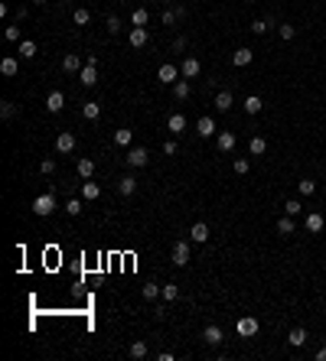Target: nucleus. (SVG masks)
<instances>
[{
    "instance_id": "obj_37",
    "label": "nucleus",
    "mask_w": 326,
    "mask_h": 361,
    "mask_svg": "<svg viewBox=\"0 0 326 361\" xmlns=\"http://www.w3.org/2000/svg\"><path fill=\"white\" fill-rule=\"evenodd\" d=\"M72 20H75V26H85V23L91 20V13H88V10H85V7H78L75 13H72Z\"/></svg>"
},
{
    "instance_id": "obj_15",
    "label": "nucleus",
    "mask_w": 326,
    "mask_h": 361,
    "mask_svg": "<svg viewBox=\"0 0 326 361\" xmlns=\"http://www.w3.org/2000/svg\"><path fill=\"white\" fill-rule=\"evenodd\" d=\"M170 88H173V98H176V101H186L189 91H193V88H189V78H180V82H173Z\"/></svg>"
},
{
    "instance_id": "obj_38",
    "label": "nucleus",
    "mask_w": 326,
    "mask_h": 361,
    "mask_svg": "<svg viewBox=\"0 0 326 361\" xmlns=\"http://www.w3.org/2000/svg\"><path fill=\"white\" fill-rule=\"evenodd\" d=\"M20 55H23V59H33V55H36V42L23 39V42H20Z\"/></svg>"
},
{
    "instance_id": "obj_10",
    "label": "nucleus",
    "mask_w": 326,
    "mask_h": 361,
    "mask_svg": "<svg viewBox=\"0 0 326 361\" xmlns=\"http://www.w3.org/2000/svg\"><path fill=\"white\" fill-rule=\"evenodd\" d=\"M147 39H150V33H147V26H134V29H131V36H127V42H131L134 49L147 46Z\"/></svg>"
},
{
    "instance_id": "obj_21",
    "label": "nucleus",
    "mask_w": 326,
    "mask_h": 361,
    "mask_svg": "<svg viewBox=\"0 0 326 361\" xmlns=\"http://www.w3.org/2000/svg\"><path fill=\"white\" fill-rule=\"evenodd\" d=\"M118 192H121V195H134V192H137V179H134V176H124V179H121V182H118Z\"/></svg>"
},
{
    "instance_id": "obj_45",
    "label": "nucleus",
    "mask_w": 326,
    "mask_h": 361,
    "mask_svg": "<svg viewBox=\"0 0 326 361\" xmlns=\"http://www.w3.org/2000/svg\"><path fill=\"white\" fill-rule=\"evenodd\" d=\"M268 26H271L268 20H255L251 23V33H268Z\"/></svg>"
},
{
    "instance_id": "obj_13",
    "label": "nucleus",
    "mask_w": 326,
    "mask_h": 361,
    "mask_svg": "<svg viewBox=\"0 0 326 361\" xmlns=\"http://www.w3.org/2000/svg\"><path fill=\"white\" fill-rule=\"evenodd\" d=\"M212 104H215V111H219V114H225V111H232V104H235V98H232V91H219Z\"/></svg>"
},
{
    "instance_id": "obj_3",
    "label": "nucleus",
    "mask_w": 326,
    "mask_h": 361,
    "mask_svg": "<svg viewBox=\"0 0 326 361\" xmlns=\"http://www.w3.org/2000/svg\"><path fill=\"white\" fill-rule=\"evenodd\" d=\"M124 160H127V166H134V170H140V166H147V163H150V153H147L144 147H131Z\"/></svg>"
},
{
    "instance_id": "obj_11",
    "label": "nucleus",
    "mask_w": 326,
    "mask_h": 361,
    "mask_svg": "<svg viewBox=\"0 0 326 361\" xmlns=\"http://www.w3.org/2000/svg\"><path fill=\"white\" fill-rule=\"evenodd\" d=\"M215 143H219V150H225V153H232L235 150V143H238V137L232 134V130H222V134L215 137Z\"/></svg>"
},
{
    "instance_id": "obj_28",
    "label": "nucleus",
    "mask_w": 326,
    "mask_h": 361,
    "mask_svg": "<svg viewBox=\"0 0 326 361\" xmlns=\"http://www.w3.org/2000/svg\"><path fill=\"white\" fill-rule=\"evenodd\" d=\"M167 127L173 130V134H183V130H186V117H183V114H170Z\"/></svg>"
},
{
    "instance_id": "obj_9",
    "label": "nucleus",
    "mask_w": 326,
    "mask_h": 361,
    "mask_svg": "<svg viewBox=\"0 0 326 361\" xmlns=\"http://www.w3.org/2000/svg\"><path fill=\"white\" fill-rule=\"evenodd\" d=\"M199 72H202L199 59H193V55H189V59H183V65H180V75H183V78H196Z\"/></svg>"
},
{
    "instance_id": "obj_46",
    "label": "nucleus",
    "mask_w": 326,
    "mask_h": 361,
    "mask_svg": "<svg viewBox=\"0 0 326 361\" xmlns=\"http://www.w3.org/2000/svg\"><path fill=\"white\" fill-rule=\"evenodd\" d=\"M3 36H7L10 42H16V39H20V26H7V29H3Z\"/></svg>"
},
{
    "instance_id": "obj_48",
    "label": "nucleus",
    "mask_w": 326,
    "mask_h": 361,
    "mask_svg": "<svg viewBox=\"0 0 326 361\" xmlns=\"http://www.w3.org/2000/svg\"><path fill=\"white\" fill-rule=\"evenodd\" d=\"M183 49H186V36H176L173 39V52H183Z\"/></svg>"
},
{
    "instance_id": "obj_29",
    "label": "nucleus",
    "mask_w": 326,
    "mask_h": 361,
    "mask_svg": "<svg viewBox=\"0 0 326 361\" xmlns=\"http://www.w3.org/2000/svg\"><path fill=\"white\" fill-rule=\"evenodd\" d=\"M300 211H304V205H300V198H287V202H284V215H291V218H297Z\"/></svg>"
},
{
    "instance_id": "obj_52",
    "label": "nucleus",
    "mask_w": 326,
    "mask_h": 361,
    "mask_svg": "<svg viewBox=\"0 0 326 361\" xmlns=\"http://www.w3.org/2000/svg\"><path fill=\"white\" fill-rule=\"evenodd\" d=\"M36 3H49V0H36Z\"/></svg>"
},
{
    "instance_id": "obj_27",
    "label": "nucleus",
    "mask_w": 326,
    "mask_h": 361,
    "mask_svg": "<svg viewBox=\"0 0 326 361\" xmlns=\"http://www.w3.org/2000/svg\"><path fill=\"white\" fill-rule=\"evenodd\" d=\"M114 143H118V147H131V143H134V134H131L127 127L114 130Z\"/></svg>"
},
{
    "instance_id": "obj_35",
    "label": "nucleus",
    "mask_w": 326,
    "mask_h": 361,
    "mask_svg": "<svg viewBox=\"0 0 326 361\" xmlns=\"http://www.w3.org/2000/svg\"><path fill=\"white\" fill-rule=\"evenodd\" d=\"M297 192H300V195H313V192H317V182H313V179H300Z\"/></svg>"
},
{
    "instance_id": "obj_32",
    "label": "nucleus",
    "mask_w": 326,
    "mask_h": 361,
    "mask_svg": "<svg viewBox=\"0 0 326 361\" xmlns=\"http://www.w3.org/2000/svg\"><path fill=\"white\" fill-rule=\"evenodd\" d=\"M160 296H163L167 303H176V300H180V290H176V283H167L163 290H160Z\"/></svg>"
},
{
    "instance_id": "obj_30",
    "label": "nucleus",
    "mask_w": 326,
    "mask_h": 361,
    "mask_svg": "<svg viewBox=\"0 0 326 361\" xmlns=\"http://www.w3.org/2000/svg\"><path fill=\"white\" fill-rule=\"evenodd\" d=\"M131 23H134V26H147V23H150V13H147L144 7H137V10L131 13Z\"/></svg>"
},
{
    "instance_id": "obj_26",
    "label": "nucleus",
    "mask_w": 326,
    "mask_h": 361,
    "mask_svg": "<svg viewBox=\"0 0 326 361\" xmlns=\"http://www.w3.org/2000/svg\"><path fill=\"white\" fill-rule=\"evenodd\" d=\"M98 195H101V185H98V182H82V198H88V202H95Z\"/></svg>"
},
{
    "instance_id": "obj_34",
    "label": "nucleus",
    "mask_w": 326,
    "mask_h": 361,
    "mask_svg": "<svg viewBox=\"0 0 326 361\" xmlns=\"http://www.w3.org/2000/svg\"><path fill=\"white\" fill-rule=\"evenodd\" d=\"M278 234H294V218H291V215L278 218Z\"/></svg>"
},
{
    "instance_id": "obj_17",
    "label": "nucleus",
    "mask_w": 326,
    "mask_h": 361,
    "mask_svg": "<svg viewBox=\"0 0 326 361\" xmlns=\"http://www.w3.org/2000/svg\"><path fill=\"white\" fill-rule=\"evenodd\" d=\"M251 59H255V52H251V49H235V55H232V62H235L238 68H245V65H251Z\"/></svg>"
},
{
    "instance_id": "obj_41",
    "label": "nucleus",
    "mask_w": 326,
    "mask_h": 361,
    "mask_svg": "<svg viewBox=\"0 0 326 361\" xmlns=\"http://www.w3.org/2000/svg\"><path fill=\"white\" fill-rule=\"evenodd\" d=\"M39 173H42V176H52V173H56V160H42Z\"/></svg>"
},
{
    "instance_id": "obj_18",
    "label": "nucleus",
    "mask_w": 326,
    "mask_h": 361,
    "mask_svg": "<svg viewBox=\"0 0 326 361\" xmlns=\"http://www.w3.org/2000/svg\"><path fill=\"white\" fill-rule=\"evenodd\" d=\"M82 117L85 121H98V117H101V104L98 101H85L82 104Z\"/></svg>"
},
{
    "instance_id": "obj_4",
    "label": "nucleus",
    "mask_w": 326,
    "mask_h": 361,
    "mask_svg": "<svg viewBox=\"0 0 326 361\" xmlns=\"http://www.w3.org/2000/svg\"><path fill=\"white\" fill-rule=\"evenodd\" d=\"M157 78H160L163 85H173V82H180L183 75H180V68H176L173 62H163V65L157 68Z\"/></svg>"
},
{
    "instance_id": "obj_47",
    "label": "nucleus",
    "mask_w": 326,
    "mask_h": 361,
    "mask_svg": "<svg viewBox=\"0 0 326 361\" xmlns=\"http://www.w3.org/2000/svg\"><path fill=\"white\" fill-rule=\"evenodd\" d=\"M248 170H251V163H248V160H235V173H238V176H245Z\"/></svg>"
},
{
    "instance_id": "obj_20",
    "label": "nucleus",
    "mask_w": 326,
    "mask_h": 361,
    "mask_svg": "<svg viewBox=\"0 0 326 361\" xmlns=\"http://www.w3.org/2000/svg\"><path fill=\"white\" fill-rule=\"evenodd\" d=\"M16 72H20V62H16V59H10V55H7V59L0 62V75H7V78H13Z\"/></svg>"
},
{
    "instance_id": "obj_36",
    "label": "nucleus",
    "mask_w": 326,
    "mask_h": 361,
    "mask_svg": "<svg viewBox=\"0 0 326 361\" xmlns=\"http://www.w3.org/2000/svg\"><path fill=\"white\" fill-rule=\"evenodd\" d=\"M147 355H150L147 342H134V345H131V358H147Z\"/></svg>"
},
{
    "instance_id": "obj_43",
    "label": "nucleus",
    "mask_w": 326,
    "mask_h": 361,
    "mask_svg": "<svg viewBox=\"0 0 326 361\" xmlns=\"http://www.w3.org/2000/svg\"><path fill=\"white\" fill-rule=\"evenodd\" d=\"M0 114H3V117H7V121H10V117H13V114H16V104H10V101H3V104H0Z\"/></svg>"
},
{
    "instance_id": "obj_49",
    "label": "nucleus",
    "mask_w": 326,
    "mask_h": 361,
    "mask_svg": "<svg viewBox=\"0 0 326 361\" xmlns=\"http://www.w3.org/2000/svg\"><path fill=\"white\" fill-rule=\"evenodd\" d=\"M163 153H170V157H173V153H176V143L167 140V143H163Z\"/></svg>"
},
{
    "instance_id": "obj_25",
    "label": "nucleus",
    "mask_w": 326,
    "mask_h": 361,
    "mask_svg": "<svg viewBox=\"0 0 326 361\" xmlns=\"http://www.w3.org/2000/svg\"><path fill=\"white\" fill-rule=\"evenodd\" d=\"M248 150H251V157H261V153L268 150V140H264V137H251V140H248Z\"/></svg>"
},
{
    "instance_id": "obj_7",
    "label": "nucleus",
    "mask_w": 326,
    "mask_h": 361,
    "mask_svg": "<svg viewBox=\"0 0 326 361\" xmlns=\"http://www.w3.org/2000/svg\"><path fill=\"white\" fill-rule=\"evenodd\" d=\"M75 134H72V130H62V134H59L56 137V150L59 153H72V150H75Z\"/></svg>"
},
{
    "instance_id": "obj_39",
    "label": "nucleus",
    "mask_w": 326,
    "mask_h": 361,
    "mask_svg": "<svg viewBox=\"0 0 326 361\" xmlns=\"http://www.w3.org/2000/svg\"><path fill=\"white\" fill-rule=\"evenodd\" d=\"M65 211H69L72 218H75V215H82V198H69V202H65Z\"/></svg>"
},
{
    "instance_id": "obj_22",
    "label": "nucleus",
    "mask_w": 326,
    "mask_h": 361,
    "mask_svg": "<svg viewBox=\"0 0 326 361\" xmlns=\"http://www.w3.org/2000/svg\"><path fill=\"white\" fill-rule=\"evenodd\" d=\"M75 170H78V176H82V179H91V173H95V160H88V157L78 160Z\"/></svg>"
},
{
    "instance_id": "obj_6",
    "label": "nucleus",
    "mask_w": 326,
    "mask_h": 361,
    "mask_svg": "<svg viewBox=\"0 0 326 361\" xmlns=\"http://www.w3.org/2000/svg\"><path fill=\"white\" fill-rule=\"evenodd\" d=\"M202 342H206V345H222V342H225L222 326H206V329H202Z\"/></svg>"
},
{
    "instance_id": "obj_50",
    "label": "nucleus",
    "mask_w": 326,
    "mask_h": 361,
    "mask_svg": "<svg viewBox=\"0 0 326 361\" xmlns=\"http://www.w3.org/2000/svg\"><path fill=\"white\" fill-rule=\"evenodd\" d=\"M317 361H326V348H320V352H317Z\"/></svg>"
},
{
    "instance_id": "obj_23",
    "label": "nucleus",
    "mask_w": 326,
    "mask_h": 361,
    "mask_svg": "<svg viewBox=\"0 0 326 361\" xmlns=\"http://www.w3.org/2000/svg\"><path fill=\"white\" fill-rule=\"evenodd\" d=\"M196 130H199V137H212L215 134V121H212V117H199Z\"/></svg>"
},
{
    "instance_id": "obj_16",
    "label": "nucleus",
    "mask_w": 326,
    "mask_h": 361,
    "mask_svg": "<svg viewBox=\"0 0 326 361\" xmlns=\"http://www.w3.org/2000/svg\"><path fill=\"white\" fill-rule=\"evenodd\" d=\"M323 225H326V221H323L320 211H310V215H307V231H310V234H320V231H323Z\"/></svg>"
},
{
    "instance_id": "obj_1",
    "label": "nucleus",
    "mask_w": 326,
    "mask_h": 361,
    "mask_svg": "<svg viewBox=\"0 0 326 361\" xmlns=\"http://www.w3.org/2000/svg\"><path fill=\"white\" fill-rule=\"evenodd\" d=\"M78 82H82L85 88H95V85H98V55H91V59L82 65V72H78Z\"/></svg>"
},
{
    "instance_id": "obj_12",
    "label": "nucleus",
    "mask_w": 326,
    "mask_h": 361,
    "mask_svg": "<svg viewBox=\"0 0 326 361\" xmlns=\"http://www.w3.org/2000/svg\"><path fill=\"white\" fill-rule=\"evenodd\" d=\"M46 108L52 111V114H59V111L65 108V95H62V91H49V95H46Z\"/></svg>"
},
{
    "instance_id": "obj_5",
    "label": "nucleus",
    "mask_w": 326,
    "mask_h": 361,
    "mask_svg": "<svg viewBox=\"0 0 326 361\" xmlns=\"http://www.w3.org/2000/svg\"><path fill=\"white\" fill-rule=\"evenodd\" d=\"M258 329H261V322H258L255 316H242V319H238V335H242V339L258 335Z\"/></svg>"
},
{
    "instance_id": "obj_33",
    "label": "nucleus",
    "mask_w": 326,
    "mask_h": 361,
    "mask_svg": "<svg viewBox=\"0 0 326 361\" xmlns=\"http://www.w3.org/2000/svg\"><path fill=\"white\" fill-rule=\"evenodd\" d=\"M183 16H186V10H183V7L167 10V13H163V23H167V26H173V23H176V20H183Z\"/></svg>"
},
{
    "instance_id": "obj_51",
    "label": "nucleus",
    "mask_w": 326,
    "mask_h": 361,
    "mask_svg": "<svg viewBox=\"0 0 326 361\" xmlns=\"http://www.w3.org/2000/svg\"><path fill=\"white\" fill-rule=\"evenodd\" d=\"M160 3H173V0H160Z\"/></svg>"
},
{
    "instance_id": "obj_8",
    "label": "nucleus",
    "mask_w": 326,
    "mask_h": 361,
    "mask_svg": "<svg viewBox=\"0 0 326 361\" xmlns=\"http://www.w3.org/2000/svg\"><path fill=\"white\" fill-rule=\"evenodd\" d=\"M173 264L176 267H186L189 264V241H176V244H173Z\"/></svg>"
},
{
    "instance_id": "obj_44",
    "label": "nucleus",
    "mask_w": 326,
    "mask_h": 361,
    "mask_svg": "<svg viewBox=\"0 0 326 361\" xmlns=\"http://www.w3.org/2000/svg\"><path fill=\"white\" fill-rule=\"evenodd\" d=\"M108 33H121V16H108Z\"/></svg>"
},
{
    "instance_id": "obj_31",
    "label": "nucleus",
    "mask_w": 326,
    "mask_h": 361,
    "mask_svg": "<svg viewBox=\"0 0 326 361\" xmlns=\"http://www.w3.org/2000/svg\"><path fill=\"white\" fill-rule=\"evenodd\" d=\"M261 108H264V101H261L258 95H248V98H245V111H248V114H258Z\"/></svg>"
},
{
    "instance_id": "obj_40",
    "label": "nucleus",
    "mask_w": 326,
    "mask_h": 361,
    "mask_svg": "<svg viewBox=\"0 0 326 361\" xmlns=\"http://www.w3.org/2000/svg\"><path fill=\"white\" fill-rule=\"evenodd\" d=\"M160 290H163V286H157V283H147V286H144V300H157V296H160Z\"/></svg>"
},
{
    "instance_id": "obj_19",
    "label": "nucleus",
    "mask_w": 326,
    "mask_h": 361,
    "mask_svg": "<svg viewBox=\"0 0 326 361\" xmlns=\"http://www.w3.org/2000/svg\"><path fill=\"white\" fill-rule=\"evenodd\" d=\"M62 68L69 72V75H75V72H82V59H78L75 52H69V55L62 59Z\"/></svg>"
},
{
    "instance_id": "obj_42",
    "label": "nucleus",
    "mask_w": 326,
    "mask_h": 361,
    "mask_svg": "<svg viewBox=\"0 0 326 361\" xmlns=\"http://www.w3.org/2000/svg\"><path fill=\"white\" fill-rule=\"evenodd\" d=\"M278 29H281V39H294V36H297V29H294L291 23H281Z\"/></svg>"
},
{
    "instance_id": "obj_24",
    "label": "nucleus",
    "mask_w": 326,
    "mask_h": 361,
    "mask_svg": "<svg viewBox=\"0 0 326 361\" xmlns=\"http://www.w3.org/2000/svg\"><path fill=\"white\" fill-rule=\"evenodd\" d=\"M287 342H291L294 348H300V345H307V329H291V335H287Z\"/></svg>"
},
{
    "instance_id": "obj_14",
    "label": "nucleus",
    "mask_w": 326,
    "mask_h": 361,
    "mask_svg": "<svg viewBox=\"0 0 326 361\" xmlns=\"http://www.w3.org/2000/svg\"><path fill=\"white\" fill-rule=\"evenodd\" d=\"M189 238H193L196 244H206V241H209V225H206V221H196V225L189 228Z\"/></svg>"
},
{
    "instance_id": "obj_2",
    "label": "nucleus",
    "mask_w": 326,
    "mask_h": 361,
    "mask_svg": "<svg viewBox=\"0 0 326 361\" xmlns=\"http://www.w3.org/2000/svg\"><path fill=\"white\" fill-rule=\"evenodd\" d=\"M33 211H36V215H52V211H56V195H52V192L36 195L33 198Z\"/></svg>"
}]
</instances>
